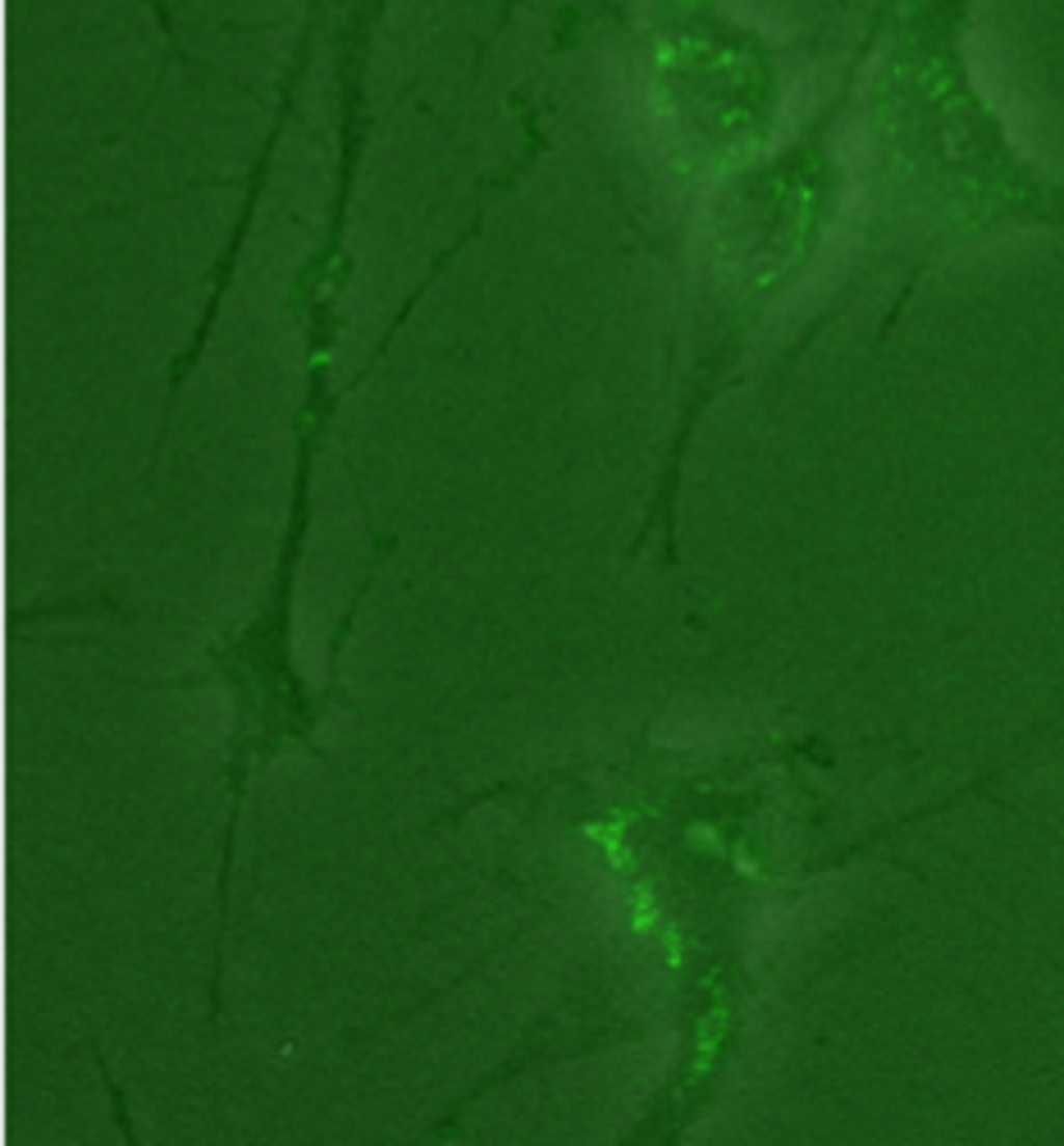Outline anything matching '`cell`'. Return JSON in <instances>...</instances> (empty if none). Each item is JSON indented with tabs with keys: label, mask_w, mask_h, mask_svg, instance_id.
<instances>
[{
	"label": "cell",
	"mask_w": 1064,
	"mask_h": 1146,
	"mask_svg": "<svg viewBox=\"0 0 1064 1146\" xmlns=\"http://www.w3.org/2000/svg\"><path fill=\"white\" fill-rule=\"evenodd\" d=\"M626 822H631V813H617L608 822H585V827H580V836L603 854V864H608L612 873H631V864H635L631 850H626Z\"/></svg>",
	"instance_id": "obj_1"
},
{
	"label": "cell",
	"mask_w": 1064,
	"mask_h": 1146,
	"mask_svg": "<svg viewBox=\"0 0 1064 1146\" xmlns=\"http://www.w3.org/2000/svg\"><path fill=\"white\" fill-rule=\"evenodd\" d=\"M662 927V909H658V896L649 881H635L631 886V932L635 936H658Z\"/></svg>",
	"instance_id": "obj_2"
},
{
	"label": "cell",
	"mask_w": 1064,
	"mask_h": 1146,
	"mask_svg": "<svg viewBox=\"0 0 1064 1146\" xmlns=\"http://www.w3.org/2000/svg\"><path fill=\"white\" fill-rule=\"evenodd\" d=\"M717 1041H722V1010H713V1014H708L704 1024H700V1037H694V1073L713 1069Z\"/></svg>",
	"instance_id": "obj_3"
},
{
	"label": "cell",
	"mask_w": 1064,
	"mask_h": 1146,
	"mask_svg": "<svg viewBox=\"0 0 1064 1146\" xmlns=\"http://www.w3.org/2000/svg\"><path fill=\"white\" fill-rule=\"evenodd\" d=\"M658 936H662V959H667V968H685V942H681V927H677V923H662V927H658Z\"/></svg>",
	"instance_id": "obj_4"
},
{
	"label": "cell",
	"mask_w": 1064,
	"mask_h": 1146,
	"mask_svg": "<svg viewBox=\"0 0 1064 1146\" xmlns=\"http://www.w3.org/2000/svg\"><path fill=\"white\" fill-rule=\"evenodd\" d=\"M685 841H694V850H722V836L708 827V822H690V827H685Z\"/></svg>",
	"instance_id": "obj_5"
}]
</instances>
